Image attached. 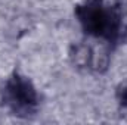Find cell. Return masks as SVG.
<instances>
[{
	"instance_id": "6da1fadb",
	"label": "cell",
	"mask_w": 127,
	"mask_h": 125,
	"mask_svg": "<svg viewBox=\"0 0 127 125\" xmlns=\"http://www.w3.org/2000/svg\"><path fill=\"white\" fill-rule=\"evenodd\" d=\"M75 18L84 34L103 43H115L123 31V10L112 0H84L75 6Z\"/></svg>"
},
{
	"instance_id": "7a4b0ae2",
	"label": "cell",
	"mask_w": 127,
	"mask_h": 125,
	"mask_svg": "<svg viewBox=\"0 0 127 125\" xmlns=\"http://www.w3.org/2000/svg\"><path fill=\"white\" fill-rule=\"evenodd\" d=\"M1 104L13 116H32L38 109V93L31 80L19 72H13L3 84Z\"/></svg>"
},
{
	"instance_id": "3957f363",
	"label": "cell",
	"mask_w": 127,
	"mask_h": 125,
	"mask_svg": "<svg viewBox=\"0 0 127 125\" xmlns=\"http://www.w3.org/2000/svg\"><path fill=\"white\" fill-rule=\"evenodd\" d=\"M69 58L72 63L77 68H83L86 71H102L108 66V59L106 55H96V50L86 44V43H80L72 46Z\"/></svg>"
},
{
	"instance_id": "277c9868",
	"label": "cell",
	"mask_w": 127,
	"mask_h": 125,
	"mask_svg": "<svg viewBox=\"0 0 127 125\" xmlns=\"http://www.w3.org/2000/svg\"><path fill=\"white\" fill-rule=\"evenodd\" d=\"M118 100H120V104L121 106H127V85H123L120 90H118Z\"/></svg>"
}]
</instances>
